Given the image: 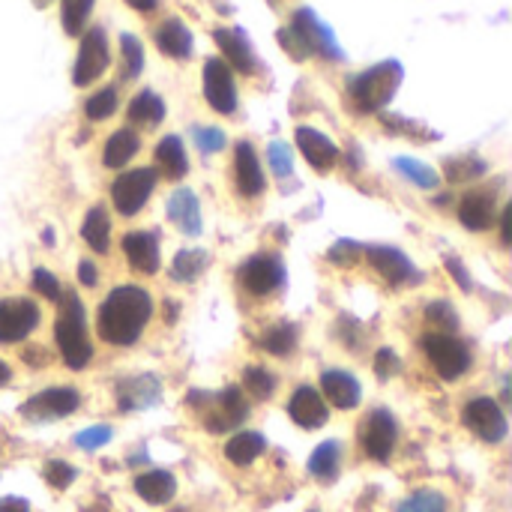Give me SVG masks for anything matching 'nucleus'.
I'll list each match as a JSON object with an SVG mask.
<instances>
[{
  "mask_svg": "<svg viewBox=\"0 0 512 512\" xmlns=\"http://www.w3.org/2000/svg\"><path fill=\"white\" fill-rule=\"evenodd\" d=\"M81 234H84V240L90 243L93 252H108V246H111V240H108V237H111V222H108L105 207H93V210L87 213Z\"/></svg>",
  "mask_w": 512,
  "mask_h": 512,
  "instance_id": "2f4dec72",
  "label": "nucleus"
},
{
  "mask_svg": "<svg viewBox=\"0 0 512 512\" xmlns=\"http://www.w3.org/2000/svg\"><path fill=\"white\" fill-rule=\"evenodd\" d=\"M168 216L183 234H189V237L201 234V207H198V198L192 189H177L168 198Z\"/></svg>",
  "mask_w": 512,
  "mask_h": 512,
  "instance_id": "b1692460",
  "label": "nucleus"
},
{
  "mask_svg": "<svg viewBox=\"0 0 512 512\" xmlns=\"http://www.w3.org/2000/svg\"><path fill=\"white\" fill-rule=\"evenodd\" d=\"M213 39H216V45L222 48L228 66H234V69L243 72V75H255V72H258L255 48H252V42L246 39L243 30H237V27H219V30H213Z\"/></svg>",
  "mask_w": 512,
  "mask_h": 512,
  "instance_id": "2eb2a0df",
  "label": "nucleus"
},
{
  "mask_svg": "<svg viewBox=\"0 0 512 512\" xmlns=\"http://www.w3.org/2000/svg\"><path fill=\"white\" fill-rule=\"evenodd\" d=\"M207 267V252L201 249H183L177 252L174 264H171V279L174 282H192L198 279V273Z\"/></svg>",
  "mask_w": 512,
  "mask_h": 512,
  "instance_id": "e433bc0d",
  "label": "nucleus"
},
{
  "mask_svg": "<svg viewBox=\"0 0 512 512\" xmlns=\"http://www.w3.org/2000/svg\"><path fill=\"white\" fill-rule=\"evenodd\" d=\"M360 255H363V246H357L354 240H339L333 249H330V261L336 264V267H354L357 261H360Z\"/></svg>",
  "mask_w": 512,
  "mask_h": 512,
  "instance_id": "de8ad7c7",
  "label": "nucleus"
},
{
  "mask_svg": "<svg viewBox=\"0 0 512 512\" xmlns=\"http://www.w3.org/2000/svg\"><path fill=\"white\" fill-rule=\"evenodd\" d=\"M126 117H129L132 126H159V123L165 120V102H162L159 93L141 90V93L129 102Z\"/></svg>",
  "mask_w": 512,
  "mask_h": 512,
  "instance_id": "bb28decb",
  "label": "nucleus"
},
{
  "mask_svg": "<svg viewBox=\"0 0 512 512\" xmlns=\"http://www.w3.org/2000/svg\"><path fill=\"white\" fill-rule=\"evenodd\" d=\"M42 474H45V483H48L51 489H57V492L69 489V486L75 483V477H78V471H75L72 465L60 462V459H51V462L45 465Z\"/></svg>",
  "mask_w": 512,
  "mask_h": 512,
  "instance_id": "79ce46f5",
  "label": "nucleus"
},
{
  "mask_svg": "<svg viewBox=\"0 0 512 512\" xmlns=\"http://www.w3.org/2000/svg\"><path fill=\"white\" fill-rule=\"evenodd\" d=\"M510 216H512V207L504 210V243H510Z\"/></svg>",
  "mask_w": 512,
  "mask_h": 512,
  "instance_id": "bf43d9fd",
  "label": "nucleus"
},
{
  "mask_svg": "<svg viewBox=\"0 0 512 512\" xmlns=\"http://www.w3.org/2000/svg\"><path fill=\"white\" fill-rule=\"evenodd\" d=\"M153 186H156V171L153 168H135V171L120 174L114 180V186H111V201H114L117 213L120 216H135L147 204Z\"/></svg>",
  "mask_w": 512,
  "mask_h": 512,
  "instance_id": "9d476101",
  "label": "nucleus"
},
{
  "mask_svg": "<svg viewBox=\"0 0 512 512\" xmlns=\"http://www.w3.org/2000/svg\"><path fill=\"white\" fill-rule=\"evenodd\" d=\"M138 150H141V141H138V135L126 126V129H117V132L105 141L102 162H105V168H123Z\"/></svg>",
  "mask_w": 512,
  "mask_h": 512,
  "instance_id": "cd10ccee",
  "label": "nucleus"
},
{
  "mask_svg": "<svg viewBox=\"0 0 512 512\" xmlns=\"http://www.w3.org/2000/svg\"><path fill=\"white\" fill-rule=\"evenodd\" d=\"M39 324V309L33 300L24 297H6L0 300V342L12 345L27 339Z\"/></svg>",
  "mask_w": 512,
  "mask_h": 512,
  "instance_id": "4468645a",
  "label": "nucleus"
},
{
  "mask_svg": "<svg viewBox=\"0 0 512 512\" xmlns=\"http://www.w3.org/2000/svg\"><path fill=\"white\" fill-rule=\"evenodd\" d=\"M297 147L315 171H330L339 162V147L312 126H297Z\"/></svg>",
  "mask_w": 512,
  "mask_h": 512,
  "instance_id": "6ab92c4d",
  "label": "nucleus"
},
{
  "mask_svg": "<svg viewBox=\"0 0 512 512\" xmlns=\"http://www.w3.org/2000/svg\"><path fill=\"white\" fill-rule=\"evenodd\" d=\"M396 372H399V357H396V351H393V348H381V351L375 354V375H378L381 381H390Z\"/></svg>",
  "mask_w": 512,
  "mask_h": 512,
  "instance_id": "3c124183",
  "label": "nucleus"
},
{
  "mask_svg": "<svg viewBox=\"0 0 512 512\" xmlns=\"http://www.w3.org/2000/svg\"><path fill=\"white\" fill-rule=\"evenodd\" d=\"M243 387L249 390V396H252V399L264 402V399H270V396H273V390H276V378H273L267 369H261V366H249V369L243 372Z\"/></svg>",
  "mask_w": 512,
  "mask_h": 512,
  "instance_id": "58836bf2",
  "label": "nucleus"
},
{
  "mask_svg": "<svg viewBox=\"0 0 512 512\" xmlns=\"http://www.w3.org/2000/svg\"><path fill=\"white\" fill-rule=\"evenodd\" d=\"M156 45L162 54L174 60H186L192 57V30L180 18H168L156 27Z\"/></svg>",
  "mask_w": 512,
  "mask_h": 512,
  "instance_id": "393cba45",
  "label": "nucleus"
},
{
  "mask_svg": "<svg viewBox=\"0 0 512 512\" xmlns=\"http://www.w3.org/2000/svg\"><path fill=\"white\" fill-rule=\"evenodd\" d=\"M78 405H81L78 390H72V387H51V390H42L33 399H27L21 405V417L24 420H33V423L63 420V417L75 414Z\"/></svg>",
  "mask_w": 512,
  "mask_h": 512,
  "instance_id": "9b49d317",
  "label": "nucleus"
},
{
  "mask_svg": "<svg viewBox=\"0 0 512 512\" xmlns=\"http://www.w3.org/2000/svg\"><path fill=\"white\" fill-rule=\"evenodd\" d=\"M339 465H342V444L324 441L309 459V474L321 483H333L339 477Z\"/></svg>",
  "mask_w": 512,
  "mask_h": 512,
  "instance_id": "7c9ffc66",
  "label": "nucleus"
},
{
  "mask_svg": "<svg viewBox=\"0 0 512 512\" xmlns=\"http://www.w3.org/2000/svg\"><path fill=\"white\" fill-rule=\"evenodd\" d=\"M288 414L300 429H321L330 420V411H327L321 393L312 390V387H297L294 390V396L288 402Z\"/></svg>",
  "mask_w": 512,
  "mask_h": 512,
  "instance_id": "aec40b11",
  "label": "nucleus"
},
{
  "mask_svg": "<svg viewBox=\"0 0 512 512\" xmlns=\"http://www.w3.org/2000/svg\"><path fill=\"white\" fill-rule=\"evenodd\" d=\"M297 345V327L294 324H276L270 330H264L261 336V348L267 354H276V357H288Z\"/></svg>",
  "mask_w": 512,
  "mask_h": 512,
  "instance_id": "72a5a7b5",
  "label": "nucleus"
},
{
  "mask_svg": "<svg viewBox=\"0 0 512 512\" xmlns=\"http://www.w3.org/2000/svg\"><path fill=\"white\" fill-rule=\"evenodd\" d=\"M78 279H81V285H84V288H93V285H96V279H99L96 264H93V261H81V264H78Z\"/></svg>",
  "mask_w": 512,
  "mask_h": 512,
  "instance_id": "5fc2aeb1",
  "label": "nucleus"
},
{
  "mask_svg": "<svg viewBox=\"0 0 512 512\" xmlns=\"http://www.w3.org/2000/svg\"><path fill=\"white\" fill-rule=\"evenodd\" d=\"M402 63L399 60H384L360 75L351 78L348 84V96H351V105L360 111V114H375L381 111L399 90L402 84Z\"/></svg>",
  "mask_w": 512,
  "mask_h": 512,
  "instance_id": "f03ea898",
  "label": "nucleus"
},
{
  "mask_svg": "<svg viewBox=\"0 0 512 512\" xmlns=\"http://www.w3.org/2000/svg\"><path fill=\"white\" fill-rule=\"evenodd\" d=\"M150 315H153L150 294L144 288H138V285H120L99 306L96 327H99V336L108 345L126 348V345L138 342V336L144 333Z\"/></svg>",
  "mask_w": 512,
  "mask_h": 512,
  "instance_id": "f257e3e1",
  "label": "nucleus"
},
{
  "mask_svg": "<svg viewBox=\"0 0 512 512\" xmlns=\"http://www.w3.org/2000/svg\"><path fill=\"white\" fill-rule=\"evenodd\" d=\"M111 63V54H108V33L105 27H90L84 36H81V45H78V57H75V69H72V84L75 87H87L93 84Z\"/></svg>",
  "mask_w": 512,
  "mask_h": 512,
  "instance_id": "423d86ee",
  "label": "nucleus"
},
{
  "mask_svg": "<svg viewBox=\"0 0 512 512\" xmlns=\"http://www.w3.org/2000/svg\"><path fill=\"white\" fill-rule=\"evenodd\" d=\"M426 318H429L435 327H441V333H453V330L459 327V315H456V309H453L450 303H444V300H438V303H429V309H426Z\"/></svg>",
  "mask_w": 512,
  "mask_h": 512,
  "instance_id": "c03bdc74",
  "label": "nucleus"
},
{
  "mask_svg": "<svg viewBox=\"0 0 512 512\" xmlns=\"http://www.w3.org/2000/svg\"><path fill=\"white\" fill-rule=\"evenodd\" d=\"M393 165H396V171H399L402 177H408L411 183H417V186H423V189H435V186L441 183V174H438L435 168H429L426 162H420V159L399 156Z\"/></svg>",
  "mask_w": 512,
  "mask_h": 512,
  "instance_id": "c9c22d12",
  "label": "nucleus"
},
{
  "mask_svg": "<svg viewBox=\"0 0 512 512\" xmlns=\"http://www.w3.org/2000/svg\"><path fill=\"white\" fill-rule=\"evenodd\" d=\"M291 30L297 33V39L303 42V48L309 54H318V57H327V60H342L345 51L339 48L333 30L312 12V9H297L294 18H291Z\"/></svg>",
  "mask_w": 512,
  "mask_h": 512,
  "instance_id": "6e6552de",
  "label": "nucleus"
},
{
  "mask_svg": "<svg viewBox=\"0 0 512 512\" xmlns=\"http://www.w3.org/2000/svg\"><path fill=\"white\" fill-rule=\"evenodd\" d=\"M135 492L141 501L153 504V507H162L174 498L177 492V480L168 474V471H147L135 480Z\"/></svg>",
  "mask_w": 512,
  "mask_h": 512,
  "instance_id": "a878e982",
  "label": "nucleus"
},
{
  "mask_svg": "<svg viewBox=\"0 0 512 512\" xmlns=\"http://www.w3.org/2000/svg\"><path fill=\"white\" fill-rule=\"evenodd\" d=\"M264 447H267L264 435H258V432H240V435H234V438L225 444V456H228L231 465L249 468V465L264 453Z\"/></svg>",
  "mask_w": 512,
  "mask_h": 512,
  "instance_id": "c756f323",
  "label": "nucleus"
},
{
  "mask_svg": "<svg viewBox=\"0 0 512 512\" xmlns=\"http://www.w3.org/2000/svg\"><path fill=\"white\" fill-rule=\"evenodd\" d=\"M423 351L444 381H456L471 369V351L450 333H429L423 339Z\"/></svg>",
  "mask_w": 512,
  "mask_h": 512,
  "instance_id": "39448f33",
  "label": "nucleus"
},
{
  "mask_svg": "<svg viewBox=\"0 0 512 512\" xmlns=\"http://www.w3.org/2000/svg\"><path fill=\"white\" fill-rule=\"evenodd\" d=\"M399 441V426L396 417L384 408H375L363 417L360 423V447L369 459L375 462H387L396 450Z\"/></svg>",
  "mask_w": 512,
  "mask_h": 512,
  "instance_id": "0eeeda50",
  "label": "nucleus"
},
{
  "mask_svg": "<svg viewBox=\"0 0 512 512\" xmlns=\"http://www.w3.org/2000/svg\"><path fill=\"white\" fill-rule=\"evenodd\" d=\"M117 111V90L114 87H105V90H96L87 102H84V114L87 120H105Z\"/></svg>",
  "mask_w": 512,
  "mask_h": 512,
  "instance_id": "a19ab883",
  "label": "nucleus"
},
{
  "mask_svg": "<svg viewBox=\"0 0 512 512\" xmlns=\"http://www.w3.org/2000/svg\"><path fill=\"white\" fill-rule=\"evenodd\" d=\"M63 312L54 324V339L60 348V357L69 369H84L93 357L90 339H87V327H84V306L78 300V294H63Z\"/></svg>",
  "mask_w": 512,
  "mask_h": 512,
  "instance_id": "7ed1b4c3",
  "label": "nucleus"
},
{
  "mask_svg": "<svg viewBox=\"0 0 512 512\" xmlns=\"http://www.w3.org/2000/svg\"><path fill=\"white\" fill-rule=\"evenodd\" d=\"M381 123H384L390 132H405V135H411V138H417V135H420V138H429V141L438 138L432 129H426V126H420V123H411V120H405V117H396V114H393V117H390V114H381Z\"/></svg>",
  "mask_w": 512,
  "mask_h": 512,
  "instance_id": "49530a36",
  "label": "nucleus"
},
{
  "mask_svg": "<svg viewBox=\"0 0 512 512\" xmlns=\"http://www.w3.org/2000/svg\"><path fill=\"white\" fill-rule=\"evenodd\" d=\"M9 378H12V372H9V366H6V363L0 360V384H6Z\"/></svg>",
  "mask_w": 512,
  "mask_h": 512,
  "instance_id": "052dcab7",
  "label": "nucleus"
},
{
  "mask_svg": "<svg viewBox=\"0 0 512 512\" xmlns=\"http://www.w3.org/2000/svg\"><path fill=\"white\" fill-rule=\"evenodd\" d=\"M279 45L288 51V57H294V60H306L309 57V51L303 48V42L297 39V33L291 30V27H282L279 30Z\"/></svg>",
  "mask_w": 512,
  "mask_h": 512,
  "instance_id": "603ef678",
  "label": "nucleus"
},
{
  "mask_svg": "<svg viewBox=\"0 0 512 512\" xmlns=\"http://www.w3.org/2000/svg\"><path fill=\"white\" fill-rule=\"evenodd\" d=\"M120 54H123L120 78H123V81L138 78L141 69H144V48H141V42H138L135 33H123V36H120Z\"/></svg>",
  "mask_w": 512,
  "mask_h": 512,
  "instance_id": "f704fd0d",
  "label": "nucleus"
},
{
  "mask_svg": "<svg viewBox=\"0 0 512 512\" xmlns=\"http://www.w3.org/2000/svg\"><path fill=\"white\" fill-rule=\"evenodd\" d=\"M486 162L480 159V156H474V153H462V156H453V159H447L444 162V174H447V180L450 183H468V180H477V177H483L486 174Z\"/></svg>",
  "mask_w": 512,
  "mask_h": 512,
  "instance_id": "473e14b6",
  "label": "nucleus"
},
{
  "mask_svg": "<svg viewBox=\"0 0 512 512\" xmlns=\"http://www.w3.org/2000/svg\"><path fill=\"white\" fill-rule=\"evenodd\" d=\"M234 177H237V189L243 198H258L267 186L258 153L249 141H240L234 147Z\"/></svg>",
  "mask_w": 512,
  "mask_h": 512,
  "instance_id": "f3484780",
  "label": "nucleus"
},
{
  "mask_svg": "<svg viewBox=\"0 0 512 512\" xmlns=\"http://www.w3.org/2000/svg\"><path fill=\"white\" fill-rule=\"evenodd\" d=\"M108 441H111V426H90V429H84V432L75 435V444L81 450H99Z\"/></svg>",
  "mask_w": 512,
  "mask_h": 512,
  "instance_id": "09e8293b",
  "label": "nucleus"
},
{
  "mask_svg": "<svg viewBox=\"0 0 512 512\" xmlns=\"http://www.w3.org/2000/svg\"><path fill=\"white\" fill-rule=\"evenodd\" d=\"M237 282L252 297H267L285 285V264L276 255H255V258L240 264Z\"/></svg>",
  "mask_w": 512,
  "mask_h": 512,
  "instance_id": "1a4fd4ad",
  "label": "nucleus"
},
{
  "mask_svg": "<svg viewBox=\"0 0 512 512\" xmlns=\"http://www.w3.org/2000/svg\"><path fill=\"white\" fill-rule=\"evenodd\" d=\"M267 159H270V168H273L276 177H291V171H294V156H291V147H288L285 141H270Z\"/></svg>",
  "mask_w": 512,
  "mask_h": 512,
  "instance_id": "37998d69",
  "label": "nucleus"
},
{
  "mask_svg": "<svg viewBox=\"0 0 512 512\" xmlns=\"http://www.w3.org/2000/svg\"><path fill=\"white\" fill-rule=\"evenodd\" d=\"M321 390H324V396H327L336 408H342V411L357 408V405H360V396H363L357 378H354L351 372H342V369L324 372V375H321Z\"/></svg>",
  "mask_w": 512,
  "mask_h": 512,
  "instance_id": "5701e85b",
  "label": "nucleus"
},
{
  "mask_svg": "<svg viewBox=\"0 0 512 512\" xmlns=\"http://www.w3.org/2000/svg\"><path fill=\"white\" fill-rule=\"evenodd\" d=\"M363 255L369 258V264L390 285H405V282H417L420 279V273L414 270V264L408 261V255H402L393 246H369V249H363Z\"/></svg>",
  "mask_w": 512,
  "mask_h": 512,
  "instance_id": "dca6fc26",
  "label": "nucleus"
},
{
  "mask_svg": "<svg viewBox=\"0 0 512 512\" xmlns=\"http://www.w3.org/2000/svg\"><path fill=\"white\" fill-rule=\"evenodd\" d=\"M192 135H195V144H198L201 153H219L225 147V141H228L225 132L216 129V126H195Z\"/></svg>",
  "mask_w": 512,
  "mask_h": 512,
  "instance_id": "a18cd8bd",
  "label": "nucleus"
},
{
  "mask_svg": "<svg viewBox=\"0 0 512 512\" xmlns=\"http://www.w3.org/2000/svg\"><path fill=\"white\" fill-rule=\"evenodd\" d=\"M0 512H30V504L24 498H3L0 501Z\"/></svg>",
  "mask_w": 512,
  "mask_h": 512,
  "instance_id": "6e6d98bb",
  "label": "nucleus"
},
{
  "mask_svg": "<svg viewBox=\"0 0 512 512\" xmlns=\"http://www.w3.org/2000/svg\"><path fill=\"white\" fill-rule=\"evenodd\" d=\"M204 96L216 114L237 111V84H234L231 66L222 57H210L204 63Z\"/></svg>",
  "mask_w": 512,
  "mask_h": 512,
  "instance_id": "ddd939ff",
  "label": "nucleus"
},
{
  "mask_svg": "<svg viewBox=\"0 0 512 512\" xmlns=\"http://www.w3.org/2000/svg\"><path fill=\"white\" fill-rule=\"evenodd\" d=\"M396 512H447V498L441 492L423 489V492H414L411 498H405Z\"/></svg>",
  "mask_w": 512,
  "mask_h": 512,
  "instance_id": "ea45409f",
  "label": "nucleus"
},
{
  "mask_svg": "<svg viewBox=\"0 0 512 512\" xmlns=\"http://www.w3.org/2000/svg\"><path fill=\"white\" fill-rule=\"evenodd\" d=\"M93 3H96V0H63L60 15H63V30H66L69 36H81L87 18H90V12H93Z\"/></svg>",
  "mask_w": 512,
  "mask_h": 512,
  "instance_id": "4c0bfd02",
  "label": "nucleus"
},
{
  "mask_svg": "<svg viewBox=\"0 0 512 512\" xmlns=\"http://www.w3.org/2000/svg\"><path fill=\"white\" fill-rule=\"evenodd\" d=\"M33 288L42 294V297H48V300H60L63 297V285L57 282V276H51L48 270H33Z\"/></svg>",
  "mask_w": 512,
  "mask_h": 512,
  "instance_id": "8fccbe9b",
  "label": "nucleus"
},
{
  "mask_svg": "<svg viewBox=\"0 0 512 512\" xmlns=\"http://www.w3.org/2000/svg\"><path fill=\"white\" fill-rule=\"evenodd\" d=\"M465 426L486 444H501L507 438V417L501 411V405L489 396H480L474 402L465 405Z\"/></svg>",
  "mask_w": 512,
  "mask_h": 512,
  "instance_id": "f8f14e48",
  "label": "nucleus"
},
{
  "mask_svg": "<svg viewBox=\"0 0 512 512\" xmlns=\"http://www.w3.org/2000/svg\"><path fill=\"white\" fill-rule=\"evenodd\" d=\"M189 405H201V420L210 435H222L237 429L249 417V405L237 387H225L222 393H189Z\"/></svg>",
  "mask_w": 512,
  "mask_h": 512,
  "instance_id": "20e7f679",
  "label": "nucleus"
},
{
  "mask_svg": "<svg viewBox=\"0 0 512 512\" xmlns=\"http://www.w3.org/2000/svg\"><path fill=\"white\" fill-rule=\"evenodd\" d=\"M159 399H162V384L153 375L126 378L117 387V405H120V411H144V408H153Z\"/></svg>",
  "mask_w": 512,
  "mask_h": 512,
  "instance_id": "a211bd4d",
  "label": "nucleus"
},
{
  "mask_svg": "<svg viewBox=\"0 0 512 512\" xmlns=\"http://www.w3.org/2000/svg\"><path fill=\"white\" fill-rule=\"evenodd\" d=\"M132 9H138V12H150V9H156L159 6V0H126Z\"/></svg>",
  "mask_w": 512,
  "mask_h": 512,
  "instance_id": "13d9d810",
  "label": "nucleus"
},
{
  "mask_svg": "<svg viewBox=\"0 0 512 512\" xmlns=\"http://www.w3.org/2000/svg\"><path fill=\"white\" fill-rule=\"evenodd\" d=\"M156 162H159V168L165 171V177H171V180H180V177H186V171H189V159H186L183 141H180L177 135H165V138L156 144Z\"/></svg>",
  "mask_w": 512,
  "mask_h": 512,
  "instance_id": "c85d7f7f",
  "label": "nucleus"
},
{
  "mask_svg": "<svg viewBox=\"0 0 512 512\" xmlns=\"http://www.w3.org/2000/svg\"><path fill=\"white\" fill-rule=\"evenodd\" d=\"M123 255L138 273L153 276L159 270V237L150 231H132L123 237Z\"/></svg>",
  "mask_w": 512,
  "mask_h": 512,
  "instance_id": "4be33fe9",
  "label": "nucleus"
},
{
  "mask_svg": "<svg viewBox=\"0 0 512 512\" xmlns=\"http://www.w3.org/2000/svg\"><path fill=\"white\" fill-rule=\"evenodd\" d=\"M459 222L468 231H486L495 225V192L492 189H471L459 204Z\"/></svg>",
  "mask_w": 512,
  "mask_h": 512,
  "instance_id": "412c9836",
  "label": "nucleus"
},
{
  "mask_svg": "<svg viewBox=\"0 0 512 512\" xmlns=\"http://www.w3.org/2000/svg\"><path fill=\"white\" fill-rule=\"evenodd\" d=\"M24 363L27 366H45V351L42 348H27L24 351Z\"/></svg>",
  "mask_w": 512,
  "mask_h": 512,
  "instance_id": "4d7b16f0",
  "label": "nucleus"
},
{
  "mask_svg": "<svg viewBox=\"0 0 512 512\" xmlns=\"http://www.w3.org/2000/svg\"><path fill=\"white\" fill-rule=\"evenodd\" d=\"M51 0H36V6H48Z\"/></svg>",
  "mask_w": 512,
  "mask_h": 512,
  "instance_id": "680f3d73",
  "label": "nucleus"
},
{
  "mask_svg": "<svg viewBox=\"0 0 512 512\" xmlns=\"http://www.w3.org/2000/svg\"><path fill=\"white\" fill-rule=\"evenodd\" d=\"M447 270L453 273V279H456L465 291H471V276H468V270L462 267V261H459V258H447Z\"/></svg>",
  "mask_w": 512,
  "mask_h": 512,
  "instance_id": "864d4df0",
  "label": "nucleus"
}]
</instances>
